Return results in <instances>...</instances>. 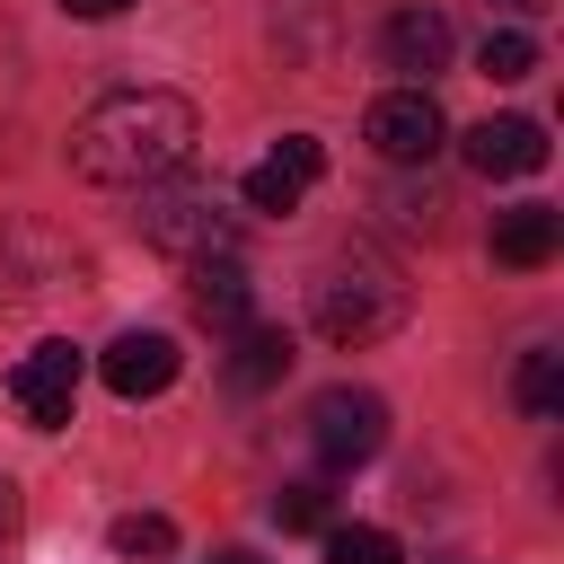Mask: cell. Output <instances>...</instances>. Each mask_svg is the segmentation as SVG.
I'll list each match as a JSON object with an SVG mask.
<instances>
[{
    "instance_id": "cell-1",
    "label": "cell",
    "mask_w": 564,
    "mask_h": 564,
    "mask_svg": "<svg viewBox=\"0 0 564 564\" xmlns=\"http://www.w3.org/2000/svg\"><path fill=\"white\" fill-rule=\"evenodd\" d=\"M203 123L176 88H115L70 123V176L97 194H141L194 159Z\"/></svg>"
},
{
    "instance_id": "cell-2",
    "label": "cell",
    "mask_w": 564,
    "mask_h": 564,
    "mask_svg": "<svg viewBox=\"0 0 564 564\" xmlns=\"http://www.w3.org/2000/svg\"><path fill=\"white\" fill-rule=\"evenodd\" d=\"M405 308H414V291H405V273H397L379 247H344V256L308 282V317H317V335H326V344H344V352H361V344L397 335V326H405Z\"/></svg>"
},
{
    "instance_id": "cell-3",
    "label": "cell",
    "mask_w": 564,
    "mask_h": 564,
    "mask_svg": "<svg viewBox=\"0 0 564 564\" xmlns=\"http://www.w3.org/2000/svg\"><path fill=\"white\" fill-rule=\"evenodd\" d=\"M141 238L176 264H203V256H238V212H220V194L203 176H159L141 185Z\"/></svg>"
},
{
    "instance_id": "cell-4",
    "label": "cell",
    "mask_w": 564,
    "mask_h": 564,
    "mask_svg": "<svg viewBox=\"0 0 564 564\" xmlns=\"http://www.w3.org/2000/svg\"><path fill=\"white\" fill-rule=\"evenodd\" d=\"M379 441H388V397L379 388H317L308 397V449L326 467H361V458H379Z\"/></svg>"
},
{
    "instance_id": "cell-5",
    "label": "cell",
    "mask_w": 564,
    "mask_h": 564,
    "mask_svg": "<svg viewBox=\"0 0 564 564\" xmlns=\"http://www.w3.org/2000/svg\"><path fill=\"white\" fill-rule=\"evenodd\" d=\"M79 370H88V352H79L70 335H44L35 352H18V370H9V405H18L35 432H62L70 405H79Z\"/></svg>"
},
{
    "instance_id": "cell-6",
    "label": "cell",
    "mask_w": 564,
    "mask_h": 564,
    "mask_svg": "<svg viewBox=\"0 0 564 564\" xmlns=\"http://www.w3.org/2000/svg\"><path fill=\"white\" fill-rule=\"evenodd\" d=\"M361 141H370L388 167H423V159L449 141V123H441L432 88H388V97H370V115H361Z\"/></svg>"
},
{
    "instance_id": "cell-7",
    "label": "cell",
    "mask_w": 564,
    "mask_h": 564,
    "mask_svg": "<svg viewBox=\"0 0 564 564\" xmlns=\"http://www.w3.org/2000/svg\"><path fill=\"white\" fill-rule=\"evenodd\" d=\"M176 335H159V326H132V335H115L106 352H97V379L123 397V405H141V397H159V388H176Z\"/></svg>"
},
{
    "instance_id": "cell-8",
    "label": "cell",
    "mask_w": 564,
    "mask_h": 564,
    "mask_svg": "<svg viewBox=\"0 0 564 564\" xmlns=\"http://www.w3.org/2000/svg\"><path fill=\"white\" fill-rule=\"evenodd\" d=\"M317 176H326V141H317V132H282L273 159H256L238 194H247L256 212H300V194H308Z\"/></svg>"
},
{
    "instance_id": "cell-9",
    "label": "cell",
    "mask_w": 564,
    "mask_h": 564,
    "mask_svg": "<svg viewBox=\"0 0 564 564\" xmlns=\"http://www.w3.org/2000/svg\"><path fill=\"white\" fill-rule=\"evenodd\" d=\"M379 62H388V70H405V79L423 88V79L449 62V18H441V9H423V0L388 9V18H379Z\"/></svg>"
},
{
    "instance_id": "cell-10",
    "label": "cell",
    "mask_w": 564,
    "mask_h": 564,
    "mask_svg": "<svg viewBox=\"0 0 564 564\" xmlns=\"http://www.w3.org/2000/svg\"><path fill=\"white\" fill-rule=\"evenodd\" d=\"M467 167H476V176H538V167H546V123H529V115L476 123V132H467Z\"/></svg>"
},
{
    "instance_id": "cell-11",
    "label": "cell",
    "mask_w": 564,
    "mask_h": 564,
    "mask_svg": "<svg viewBox=\"0 0 564 564\" xmlns=\"http://www.w3.org/2000/svg\"><path fill=\"white\" fill-rule=\"evenodd\" d=\"M555 247H564V212H555V203H511V212H494V264L538 273Z\"/></svg>"
},
{
    "instance_id": "cell-12",
    "label": "cell",
    "mask_w": 564,
    "mask_h": 564,
    "mask_svg": "<svg viewBox=\"0 0 564 564\" xmlns=\"http://www.w3.org/2000/svg\"><path fill=\"white\" fill-rule=\"evenodd\" d=\"M247 308H256L247 264H238V256H203V264H194V317L229 335V326H247Z\"/></svg>"
},
{
    "instance_id": "cell-13",
    "label": "cell",
    "mask_w": 564,
    "mask_h": 564,
    "mask_svg": "<svg viewBox=\"0 0 564 564\" xmlns=\"http://www.w3.org/2000/svg\"><path fill=\"white\" fill-rule=\"evenodd\" d=\"M282 370H291V326H256V317L229 326V388L256 397V388H273Z\"/></svg>"
},
{
    "instance_id": "cell-14",
    "label": "cell",
    "mask_w": 564,
    "mask_h": 564,
    "mask_svg": "<svg viewBox=\"0 0 564 564\" xmlns=\"http://www.w3.org/2000/svg\"><path fill=\"white\" fill-rule=\"evenodd\" d=\"M511 397H520L529 423H555V414H564V352H555V344H529L520 370H511Z\"/></svg>"
},
{
    "instance_id": "cell-15",
    "label": "cell",
    "mask_w": 564,
    "mask_h": 564,
    "mask_svg": "<svg viewBox=\"0 0 564 564\" xmlns=\"http://www.w3.org/2000/svg\"><path fill=\"white\" fill-rule=\"evenodd\" d=\"M106 546L132 555V564H159V555H176V520H159V511H123V520L106 529Z\"/></svg>"
},
{
    "instance_id": "cell-16",
    "label": "cell",
    "mask_w": 564,
    "mask_h": 564,
    "mask_svg": "<svg viewBox=\"0 0 564 564\" xmlns=\"http://www.w3.org/2000/svg\"><path fill=\"white\" fill-rule=\"evenodd\" d=\"M476 70H485V79H529V70H538V35L494 26V35H485V53H476Z\"/></svg>"
},
{
    "instance_id": "cell-17",
    "label": "cell",
    "mask_w": 564,
    "mask_h": 564,
    "mask_svg": "<svg viewBox=\"0 0 564 564\" xmlns=\"http://www.w3.org/2000/svg\"><path fill=\"white\" fill-rule=\"evenodd\" d=\"M326 564H405L388 529H326Z\"/></svg>"
},
{
    "instance_id": "cell-18",
    "label": "cell",
    "mask_w": 564,
    "mask_h": 564,
    "mask_svg": "<svg viewBox=\"0 0 564 564\" xmlns=\"http://www.w3.org/2000/svg\"><path fill=\"white\" fill-rule=\"evenodd\" d=\"M273 529H326V485H282L273 494Z\"/></svg>"
},
{
    "instance_id": "cell-19",
    "label": "cell",
    "mask_w": 564,
    "mask_h": 564,
    "mask_svg": "<svg viewBox=\"0 0 564 564\" xmlns=\"http://www.w3.org/2000/svg\"><path fill=\"white\" fill-rule=\"evenodd\" d=\"M62 9H70V18H123L132 0H62Z\"/></svg>"
},
{
    "instance_id": "cell-20",
    "label": "cell",
    "mask_w": 564,
    "mask_h": 564,
    "mask_svg": "<svg viewBox=\"0 0 564 564\" xmlns=\"http://www.w3.org/2000/svg\"><path fill=\"white\" fill-rule=\"evenodd\" d=\"M9 538H18V485L0 476V546H9Z\"/></svg>"
},
{
    "instance_id": "cell-21",
    "label": "cell",
    "mask_w": 564,
    "mask_h": 564,
    "mask_svg": "<svg viewBox=\"0 0 564 564\" xmlns=\"http://www.w3.org/2000/svg\"><path fill=\"white\" fill-rule=\"evenodd\" d=\"M494 9H511V18H538V9H546V0H494Z\"/></svg>"
},
{
    "instance_id": "cell-22",
    "label": "cell",
    "mask_w": 564,
    "mask_h": 564,
    "mask_svg": "<svg viewBox=\"0 0 564 564\" xmlns=\"http://www.w3.org/2000/svg\"><path fill=\"white\" fill-rule=\"evenodd\" d=\"M212 564H264V555H247V546H220V555H212Z\"/></svg>"
}]
</instances>
